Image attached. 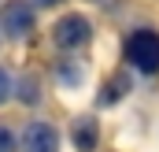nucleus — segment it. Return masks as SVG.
<instances>
[{"label":"nucleus","mask_w":159,"mask_h":152,"mask_svg":"<svg viewBox=\"0 0 159 152\" xmlns=\"http://www.w3.org/2000/svg\"><path fill=\"white\" fill-rule=\"evenodd\" d=\"M126 63L133 67V71H141V74H156L159 71V34L156 30H133L129 37H126Z\"/></svg>","instance_id":"obj_1"},{"label":"nucleus","mask_w":159,"mask_h":152,"mask_svg":"<svg viewBox=\"0 0 159 152\" xmlns=\"http://www.w3.org/2000/svg\"><path fill=\"white\" fill-rule=\"evenodd\" d=\"M89 37H93V22H89L85 15H63V19L52 26V41H56L63 52H74V48H81Z\"/></svg>","instance_id":"obj_2"},{"label":"nucleus","mask_w":159,"mask_h":152,"mask_svg":"<svg viewBox=\"0 0 159 152\" xmlns=\"http://www.w3.org/2000/svg\"><path fill=\"white\" fill-rule=\"evenodd\" d=\"M0 26H4V34H7V37H26V34L34 30V7H30V4H22V0L4 4Z\"/></svg>","instance_id":"obj_3"},{"label":"nucleus","mask_w":159,"mask_h":152,"mask_svg":"<svg viewBox=\"0 0 159 152\" xmlns=\"http://www.w3.org/2000/svg\"><path fill=\"white\" fill-rule=\"evenodd\" d=\"M22 149L26 152H59V134H56V126L34 119V122L22 130Z\"/></svg>","instance_id":"obj_4"},{"label":"nucleus","mask_w":159,"mask_h":152,"mask_svg":"<svg viewBox=\"0 0 159 152\" xmlns=\"http://www.w3.org/2000/svg\"><path fill=\"white\" fill-rule=\"evenodd\" d=\"M96 141H100V126H96V119H93V115L78 119V122H74V145H78L81 152H93Z\"/></svg>","instance_id":"obj_5"},{"label":"nucleus","mask_w":159,"mask_h":152,"mask_svg":"<svg viewBox=\"0 0 159 152\" xmlns=\"http://www.w3.org/2000/svg\"><path fill=\"white\" fill-rule=\"evenodd\" d=\"M107 85H111V89H107V93L100 97L104 104H111V100H119L122 93H126V85H129V82H126V78H122V74H115V78H111V82H107Z\"/></svg>","instance_id":"obj_6"},{"label":"nucleus","mask_w":159,"mask_h":152,"mask_svg":"<svg viewBox=\"0 0 159 152\" xmlns=\"http://www.w3.org/2000/svg\"><path fill=\"white\" fill-rule=\"evenodd\" d=\"M0 152H19V141L7 126H0Z\"/></svg>","instance_id":"obj_7"},{"label":"nucleus","mask_w":159,"mask_h":152,"mask_svg":"<svg viewBox=\"0 0 159 152\" xmlns=\"http://www.w3.org/2000/svg\"><path fill=\"white\" fill-rule=\"evenodd\" d=\"M11 89H15V85H11V74H7V71L0 67V104H4L7 97H11Z\"/></svg>","instance_id":"obj_8"},{"label":"nucleus","mask_w":159,"mask_h":152,"mask_svg":"<svg viewBox=\"0 0 159 152\" xmlns=\"http://www.w3.org/2000/svg\"><path fill=\"white\" fill-rule=\"evenodd\" d=\"M37 4L41 7H52V4H59V0H37Z\"/></svg>","instance_id":"obj_9"}]
</instances>
